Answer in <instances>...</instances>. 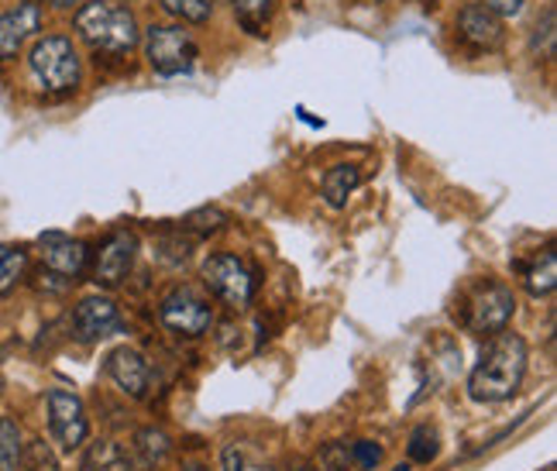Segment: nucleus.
Wrapping results in <instances>:
<instances>
[{"instance_id":"1a4fd4ad","label":"nucleus","mask_w":557,"mask_h":471,"mask_svg":"<svg viewBox=\"0 0 557 471\" xmlns=\"http://www.w3.org/2000/svg\"><path fill=\"white\" fill-rule=\"evenodd\" d=\"M135 251H138V238L132 231L107 234L103 245L97 248V259H94V283L100 289H117L135 265Z\"/></svg>"},{"instance_id":"9b49d317","label":"nucleus","mask_w":557,"mask_h":471,"mask_svg":"<svg viewBox=\"0 0 557 471\" xmlns=\"http://www.w3.org/2000/svg\"><path fill=\"white\" fill-rule=\"evenodd\" d=\"M124 327V320L117 313V303L111 296H87L79 299L73 310V331L79 340H100L111 337Z\"/></svg>"},{"instance_id":"72a5a7b5","label":"nucleus","mask_w":557,"mask_h":471,"mask_svg":"<svg viewBox=\"0 0 557 471\" xmlns=\"http://www.w3.org/2000/svg\"><path fill=\"white\" fill-rule=\"evenodd\" d=\"M55 8H76V4H83V0H52Z\"/></svg>"},{"instance_id":"f3484780","label":"nucleus","mask_w":557,"mask_h":471,"mask_svg":"<svg viewBox=\"0 0 557 471\" xmlns=\"http://www.w3.org/2000/svg\"><path fill=\"white\" fill-rule=\"evenodd\" d=\"M358 186H361V169L358 165H334V169H327V176H324V200H327V207L341 210L351 200V193Z\"/></svg>"},{"instance_id":"c756f323","label":"nucleus","mask_w":557,"mask_h":471,"mask_svg":"<svg viewBox=\"0 0 557 471\" xmlns=\"http://www.w3.org/2000/svg\"><path fill=\"white\" fill-rule=\"evenodd\" d=\"M479 4L496 17H517L523 11V0H479Z\"/></svg>"},{"instance_id":"a878e982","label":"nucleus","mask_w":557,"mask_h":471,"mask_svg":"<svg viewBox=\"0 0 557 471\" xmlns=\"http://www.w3.org/2000/svg\"><path fill=\"white\" fill-rule=\"evenodd\" d=\"M162 8L180 21H189V25H203L213 14V0H162Z\"/></svg>"},{"instance_id":"7ed1b4c3","label":"nucleus","mask_w":557,"mask_h":471,"mask_svg":"<svg viewBox=\"0 0 557 471\" xmlns=\"http://www.w3.org/2000/svg\"><path fill=\"white\" fill-rule=\"evenodd\" d=\"M512 313H517V293L499 280H482L461 296V327L468 334H499L506 331Z\"/></svg>"},{"instance_id":"6e6552de","label":"nucleus","mask_w":557,"mask_h":471,"mask_svg":"<svg viewBox=\"0 0 557 471\" xmlns=\"http://www.w3.org/2000/svg\"><path fill=\"white\" fill-rule=\"evenodd\" d=\"M49 406V434L62 455L79 451L90 437V420H87V406L70 389H49L46 396Z\"/></svg>"},{"instance_id":"dca6fc26","label":"nucleus","mask_w":557,"mask_h":471,"mask_svg":"<svg viewBox=\"0 0 557 471\" xmlns=\"http://www.w3.org/2000/svg\"><path fill=\"white\" fill-rule=\"evenodd\" d=\"M173 455V437L159 426H141L135 431V464H141L145 471H156L169 461Z\"/></svg>"},{"instance_id":"4468645a","label":"nucleus","mask_w":557,"mask_h":471,"mask_svg":"<svg viewBox=\"0 0 557 471\" xmlns=\"http://www.w3.org/2000/svg\"><path fill=\"white\" fill-rule=\"evenodd\" d=\"M41 28V4L38 0H21L17 8L0 14V59H11L21 46Z\"/></svg>"},{"instance_id":"39448f33","label":"nucleus","mask_w":557,"mask_h":471,"mask_svg":"<svg viewBox=\"0 0 557 471\" xmlns=\"http://www.w3.org/2000/svg\"><path fill=\"white\" fill-rule=\"evenodd\" d=\"M200 275H203V286L234 310H245L255 299V289H259V275H255V269L231 251L210 255Z\"/></svg>"},{"instance_id":"cd10ccee","label":"nucleus","mask_w":557,"mask_h":471,"mask_svg":"<svg viewBox=\"0 0 557 471\" xmlns=\"http://www.w3.org/2000/svg\"><path fill=\"white\" fill-rule=\"evenodd\" d=\"M193 245H197V238H183V234H165V238L159 241V259L165 265H180L189 259Z\"/></svg>"},{"instance_id":"0eeeda50","label":"nucleus","mask_w":557,"mask_h":471,"mask_svg":"<svg viewBox=\"0 0 557 471\" xmlns=\"http://www.w3.org/2000/svg\"><path fill=\"white\" fill-rule=\"evenodd\" d=\"M159 320L165 331H173L180 337H203L213 327V307L200 289L176 286L173 293L162 296Z\"/></svg>"},{"instance_id":"ddd939ff","label":"nucleus","mask_w":557,"mask_h":471,"mask_svg":"<svg viewBox=\"0 0 557 471\" xmlns=\"http://www.w3.org/2000/svg\"><path fill=\"white\" fill-rule=\"evenodd\" d=\"M458 32L461 41L479 52H496L503 41H506V28H503V17H496L492 11H485L482 4H468L458 14Z\"/></svg>"},{"instance_id":"412c9836","label":"nucleus","mask_w":557,"mask_h":471,"mask_svg":"<svg viewBox=\"0 0 557 471\" xmlns=\"http://www.w3.org/2000/svg\"><path fill=\"white\" fill-rule=\"evenodd\" d=\"M406 455H410L413 464H431L441 455V437L431 423H420L410 434V444H406Z\"/></svg>"},{"instance_id":"f257e3e1","label":"nucleus","mask_w":557,"mask_h":471,"mask_svg":"<svg viewBox=\"0 0 557 471\" xmlns=\"http://www.w3.org/2000/svg\"><path fill=\"white\" fill-rule=\"evenodd\" d=\"M530 365V348L520 334L499 331L485 345L479 365L468 375V396L475 402H506L517 396Z\"/></svg>"},{"instance_id":"f8f14e48","label":"nucleus","mask_w":557,"mask_h":471,"mask_svg":"<svg viewBox=\"0 0 557 471\" xmlns=\"http://www.w3.org/2000/svg\"><path fill=\"white\" fill-rule=\"evenodd\" d=\"M103 369H107V375H111V382L124 396L145 399L148 382H152V369H148V358L138 348H127V345L114 348L111 355H107Z\"/></svg>"},{"instance_id":"423d86ee","label":"nucleus","mask_w":557,"mask_h":471,"mask_svg":"<svg viewBox=\"0 0 557 471\" xmlns=\"http://www.w3.org/2000/svg\"><path fill=\"white\" fill-rule=\"evenodd\" d=\"M197 38L183 25H152L145 32V59L159 76L189 73L197 62Z\"/></svg>"},{"instance_id":"6ab92c4d","label":"nucleus","mask_w":557,"mask_h":471,"mask_svg":"<svg viewBox=\"0 0 557 471\" xmlns=\"http://www.w3.org/2000/svg\"><path fill=\"white\" fill-rule=\"evenodd\" d=\"M278 0H234V17L248 35H265Z\"/></svg>"},{"instance_id":"5701e85b","label":"nucleus","mask_w":557,"mask_h":471,"mask_svg":"<svg viewBox=\"0 0 557 471\" xmlns=\"http://www.w3.org/2000/svg\"><path fill=\"white\" fill-rule=\"evenodd\" d=\"M227 224V213L221 207H200L183 218V231L197 234V238H207V234H218Z\"/></svg>"},{"instance_id":"aec40b11","label":"nucleus","mask_w":557,"mask_h":471,"mask_svg":"<svg viewBox=\"0 0 557 471\" xmlns=\"http://www.w3.org/2000/svg\"><path fill=\"white\" fill-rule=\"evenodd\" d=\"M28 272V255L25 248H14V245H0V296L11 293Z\"/></svg>"},{"instance_id":"f704fd0d","label":"nucleus","mask_w":557,"mask_h":471,"mask_svg":"<svg viewBox=\"0 0 557 471\" xmlns=\"http://www.w3.org/2000/svg\"><path fill=\"white\" fill-rule=\"evenodd\" d=\"M186 471H207V468H203V464H189Z\"/></svg>"},{"instance_id":"20e7f679","label":"nucleus","mask_w":557,"mask_h":471,"mask_svg":"<svg viewBox=\"0 0 557 471\" xmlns=\"http://www.w3.org/2000/svg\"><path fill=\"white\" fill-rule=\"evenodd\" d=\"M28 70L46 94H70L79 87V76H83L73 41L62 35H49L35 41V49L28 55Z\"/></svg>"},{"instance_id":"bb28decb","label":"nucleus","mask_w":557,"mask_h":471,"mask_svg":"<svg viewBox=\"0 0 557 471\" xmlns=\"http://www.w3.org/2000/svg\"><path fill=\"white\" fill-rule=\"evenodd\" d=\"M554 28H557V11L547 8L544 17L537 21V28H533V38H530V49L537 55H544V59H554V38H557Z\"/></svg>"},{"instance_id":"a211bd4d","label":"nucleus","mask_w":557,"mask_h":471,"mask_svg":"<svg viewBox=\"0 0 557 471\" xmlns=\"http://www.w3.org/2000/svg\"><path fill=\"white\" fill-rule=\"evenodd\" d=\"M523 286L530 296H550L557 286V255L554 248H544L537 259L523 269Z\"/></svg>"},{"instance_id":"f03ea898","label":"nucleus","mask_w":557,"mask_h":471,"mask_svg":"<svg viewBox=\"0 0 557 471\" xmlns=\"http://www.w3.org/2000/svg\"><path fill=\"white\" fill-rule=\"evenodd\" d=\"M76 32L94 52L103 55H127L141 41L135 14L114 4V0H90V4H83L76 11Z\"/></svg>"},{"instance_id":"c85d7f7f","label":"nucleus","mask_w":557,"mask_h":471,"mask_svg":"<svg viewBox=\"0 0 557 471\" xmlns=\"http://www.w3.org/2000/svg\"><path fill=\"white\" fill-rule=\"evenodd\" d=\"M351 461L358 464V471H372L382 461V447L375 441H355L351 444Z\"/></svg>"},{"instance_id":"2eb2a0df","label":"nucleus","mask_w":557,"mask_h":471,"mask_svg":"<svg viewBox=\"0 0 557 471\" xmlns=\"http://www.w3.org/2000/svg\"><path fill=\"white\" fill-rule=\"evenodd\" d=\"M79 471H138V464L117 441L100 437V441L87 444V451H83V461H79Z\"/></svg>"},{"instance_id":"58836bf2","label":"nucleus","mask_w":557,"mask_h":471,"mask_svg":"<svg viewBox=\"0 0 557 471\" xmlns=\"http://www.w3.org/2000/svg\"><path fill=\"white\" fill-rule=\"evenodd\" d=\"M375 4H382V0H375Z\"/></svg>"},{"instance_id":"9d476101","label":"nucleus","mask_w":557,"mask_h":471,"mask_svg":"<svg viewBox=\"0 0 557 471\" xmlns=\"http://www.w3.org/2000/svg\"><path fill=\"white\" fill-rule=\"evenodd\" d=\"M38 255H41V265L66 283H76V275H83V269H87V262H90V248L76 238H70V234H59V231L41 234Z\"/></svg>"},{"instance_id":"7c9ffc66","label":"nucleus","mask_w":557,"mask_h":471,"mask_svg":"<svg viewBox=\"0 0 557 471\" xmlns=\"http://www.w3.org/2000/svg\"><path fill=\"white\" fill-rule=\"evenodd\" d=\"M221 468L224 471H245V451L238 444H227L221 451Z\"/></svg>"},{"instance_id":"393cba45","label":"nucleus","mask_w":557,"mask_h":471,"mask_svg":"<svg viewBox=\"0 0 557 471\" xmlns=\"http://www.w3.org/2000/svg\"><path fill=\"white\" fill-rule=\"evenodd\" d=\"M313 471H358V464L351 461V447L341 444V441H331L320 447V455L313 461Z\"/></svg>"},{"instance_id":"4c0bfd02","label":"nucleus","mask_w":557,"mask_h":471,"mask_svg":"<svg viewBox=\"0 0 557 471\" xmlns=\"http://www.w3.org/2000/svg\"><path fill=\"white\" fill-rule=\"evenodd\" d=\"M544 471H554V464H547V468H544Z\"/></svg>"},{"instance_id":"473e14b6","label":"nucleus","mask_w":557,"mask_h":471,"mask_svg":"<svg viewBox=\"0 0 557 471\" xmlns=\"http://www.w3.org/2000/svg\"><path fill=\"white\" fill-rule=\"evenodd\" d=\"M245 471H272V468L262 464V461H248V458H245Z\"/></svg>"},{"instance_id":"4be33fe9","label":"nucleus","mask_w":557,"mask_h":471,"mask_svg":"<svg viewBox=\"0 0 557 471\" xmlns=\"http://www.w3.org/2000/svg\"><path fill=\"white\" fill-rule=\"evenodd\" d=\"M21 447H25L21 426L11 417H0V471H17Z\"/></svg>"},{"instance_id":"c9c22d12","label":"nucleus","mask_w":557,"mask_h":471,"mask_svg":"<svg viewBox=\"0 0 557 471\" xmlns=\"http://www.w3.org/2000/svg\"><path fill=\"white\" fill-rule=\"evenodd\" d=\"M393 471H410V464H396Z\"/></svg>"},{"instance_id":"e433bc0d","label":"nucleus","mask_w":557,"mask_h":471,"mask_svg":"<svg viewBox=\"0 0 557 471\" xmlns=\"http://www.w3.org/2000/svg\"><path fill=\"white\" fill-rule=\"evenodd\" d=\"M0 396H4V379H0Z\"/></svg>"},{"instance_id":"b1692460","label":"nucleus","mask_w":557,"mask_h":471,"mask_svg":"<svg viewBox=\"0 0 557 471\" xmlns=\"http://www.w3.org/2000/svg\"><path fill=\"white\" fill-rule=\"evenodd\" d=\"M17 471H59V458L46 441H28L21 447Z\"/></svg>"},{"instance_id":"2f4dec72","label":"nucleus","mask_w":557,"mask_h":471,"mask_svg":"<svg viewBox=\"0 0 557 471\" xmlns=\"http://www.w3.org/2000/svg\"><path fill=\"white\" fill-rule=\"evenodd\" d=\"M283 471H313V464H310V461H304V458H289Z\"/></svg>"}]
</instances>
